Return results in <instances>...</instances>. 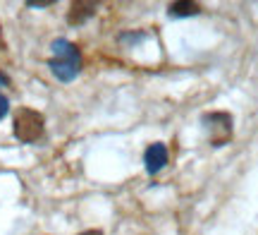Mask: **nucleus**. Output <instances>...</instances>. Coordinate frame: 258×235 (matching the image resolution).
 <instances>
[{
  "mask_svg": "<svg viewBox=\"0 0 258 235\" xmlns=\"http://www.w3.org/2000/svg\"><path fill=\"white\" fill-rule=\"evenodd\" d=\"M53 53H55V58L48 63L50 72L60 82H72L74 77L79 75V70H82V53H79V48L74 43H70L67 38H55L53 41Z\"/></svg>",
  "mask_w": 258,
  "mask_h": 235,
  "instance_id": "1",
  "label": "nucleus"
},
{
  "mask_svg": "<svg viewBox=\"0 0 258 235\" xmlns=\"http://www.w3.org/2000/svg\"><path fill=\"white\" fill-rule=\"evenodd\" d=\"M43 127H46V120L34 108H22L15 115V137L19 142H24V144H31V142L41 139Z\"/></svg>",
  "mask_w": 258,
  "mask_h": 235,
  "instance_id": "2",
  "label": "nucleus"
},
{
  "mask_svg": "<svg viewBox=\"0 0 258 235\" xmlns=\"http://www.w3.org/2000/svg\"><path fill=\"white\" fill-rule=\"evenodd\" d=\"M0 43H3V31H0Z\"/></svg>",
  "mask_w": 258,
  "mask_h": 235,
  "instance_id": "11",
  "label": "nucleus"
},
{
  "mask_svg": "<svg viewBox=\"0 0 258 235\" xmlns=\"http://www.w3.org/2000/svg\"><path fill=\"white\" fill-rule=\"evenodd\" d=\"M96 12V3H72V10L67 12V22L70 24H82Z\"/></svg>",
  "mask_w": 258,
  "mask_h": 235,
  "instance_id": "5",
  "label": "nucleus"
},
{
  "mask_svg": "<svg viewBox=\"0 0 258 235\" xmlns=\"http://www.w3.org/2000/svg\"><path fill=\"white\" fill-rule=\"evenodd\" d=\"M203 125L208 130V139L213 147H222L227 144L232 137V115L222 113V111H213V113L203 115Z\"/></svg>",
  "mask_w": 258,
  "mask_h": 235,
  "instance_id": "3",
  "label": "nucleus"
},
{
  "mask_svg": "<svg viewBox=\"0 0 258 235\" xmlns=\"http://www.w3.org/2000/svg\"><path fill=\"white\" fill-rule=\"evenodd\" d=\"M79 235H103L101 230H84V233H79Z\"/></svg>",
  "mask_w": 258,
  "mask_h": 235,
  "instance_id": "9",
  "label": "nucleus"
},
{
  "mask_svg": "<svg viewBox=\"0 0 258 235\" xmlns=\"http://www.w3.org/2000/svg\"><path fill=\"white\" fill-rule=\"evenodd\" d=\"M0 84H8V77L5 75H0Z\"/></svg>",
  "mask_w": 258,
  "mask_h": 235,
  "instance_id": "10",
  "label": "nucleus"
},
{
  "mask_svg": "<svg viewBox=\"0 0 258 235\" xmlns=\"http://www.w3.org/2000/svg\"><path fill=\"white\" fill-rule=\"evenodd\" d=\"M8 111H10V101H8V96L5 94H0V120L8 115Z\"/></svg>",
  "mask_w": 258,
  "mask_h": 235,
  "instance_id": "7",
  "label": "nucleus"
},
{
  "mask_svg": "<svg viewBox=\"0 0 258 235\" xmlns=\"http://www.w3.org/2000/svg\"><path fill=\"white\" fill-rule=\"evenodd\" d=\"M167 149L165 144H160V142H156V144H151L146 149V154H144V163H146V170L151 173V175H156L158 170H163L167 166Z\"/></svg>",
  "mask_w": 258,
  "mask_h": 235,
  "instance_id": "4",
  "label": "nucleus"
},
{
  "mask_svg": "<svg viewBox=\"0 0 258 235\" xmlns=\"http://www.w3.org/2000/svg\"><path fill=\"white\" fill-rule=\"evenodd\" d=\"M29 8H48V5H53L50 0H29L27 3Z\"/></svg>",
  "mask_w": 258,
  "mask_h": 235,
  "instance_id": "8",
  "label": "nucleus"
},
{
  "mask_svg": "<svg viewBox=\"0 0 258 235\" xmlns=\"http://www.w3.org/2000/svg\"><path fill=\"white\" fill-rule=\"evenodd\" d=\"M199 12H201V5L191 3V0H186V3H172L170 5V15L172 17H189V15H199Z\"/></svg>",
  "mask_w": 258,
  "mask_h": 235,
  "instance_id": "6",
  "label": "nucleus"
}]
</instances>
